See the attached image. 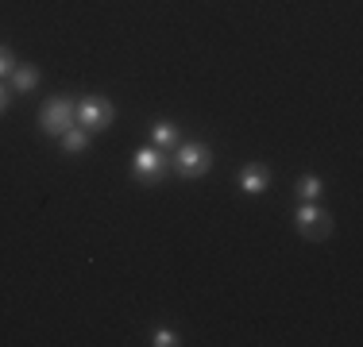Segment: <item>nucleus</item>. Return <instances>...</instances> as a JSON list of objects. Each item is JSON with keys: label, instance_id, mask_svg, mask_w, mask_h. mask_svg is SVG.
I'll use <instances>...</instances> for the list:
<instances>
[{"label": "nucleus", "instance_id": "f03ea898", "mask_svg": "<svg viewBox=\"0 0 363 347\" xmlns=\"http://www.w3.org/2000/svg\"><path fill=\"white\" fill-rule=\"evenodd\" d=\"M74 120L85 127L89 135H101V132H108L112 127V120H116V108H112V101L108 97H82L74 104Z\"/></svg>", "mask_w": 363, "mask_h": 347}, {"label": "nucleus", "instance_id": "7ed1b4c3", "mask_svg": "<svg viewBox=\"0 0 363 347\" xmlns=\"http://www.w3.org/2000/svg\"><path fill=\"white\" fill-rule=\"evenodd\" d=\"M170 174V154L159 151V147H143V151H135L132 159V178L140 181V186H162Z\"/></svg>", "mask_w": 363, "mask_h": 347}, {"label": "nucleus", "instance_id": "0eeeda50", "mask_svg": "<svg viewBox=\"0 0 363 347\" xmlns=\"http://www.w3.org/2000/svg\"><path fill=\"white\" fill-rule=\"evenodd\" d=\"M178 143H182L178 124H170V120H155V124H151V147H159V151L170 154Z\"/></svg>", "mask_w": 363, "mask_h": 347}, {"label": "nucleus", "instance_id": "423d86ee", "mask_svg": "<svg viewBox=\"0 0 363 347\" xmlns=\"http://www.w3.org/2000/svg\"><path fill=\"white\" fill-rule=\"evenodd\" d=\"M267 186H271V166H263V162H247V166L240 170V189H244L247 197L267 193Z\"/></svg>", "mask_w": 363, "mask_h": 347}, {"label": "nucleus", "instance_id": "f257e3e1", "mask_svg": "<svg viewBox=\"0 0 363 347\" xmlns=\"http://www.w3.org/2000/svg\"><path fill=\"white\" fill-rule=\"evenodd\" d=\"M170 170H178L182 178L197 181L213 170V147L201 143V139H189V143H178L174 154H170Z\"/></svg>", "mask_w": 363, "mask_h": 347}, {"label": "nucleus", "instance_id": "1a4fd4ad", "mask_svg": "<svg viewBox=\"0 0 363 347\" xmlns=\"http://www.w3.org/2000/svg\"><path fill=\"white\" fill-rule=\"evenodd\" d=\"M58 143H62V151L66 154H82L85 151V143H89V132H85L82 124H70L62 132V139H58Z\"/></svg>", "mask_w": 363, "mask_h": 347}, {"label": "nucleus", "instance_id": "6e6552de", "mask_svg": "<svg viewBox=\"0 0 363 347\" xmlns=\"http://www.w3.org/2000/svg\"><path fill=\"white\" fill-rule=\"evenodd\" d=\"M8 81H12V93H35L39 89V69L35 66H16L12 74H8Z\"/></svg>", "mask_w": 363, "mask_h": 347}, {"label": "nucleus", "instance_id": "9b49d317", "mask_svg": "<svg viewBox=\"0 0 363 347\" xmlns=\"http://www.w3.org/2000/svg\"><path fill=\"white\" fill-rule=\"evenodd\" d=\"M151 343L155 347H178V332H174V328H155Z\"/></svg>", "mask_w": 363, "mask_h": 347}, {"label": "nucleus", "instance_id": "ddd939ff", "mask_svg": "<svg viewBox=\"0 0 363 347\" xmlns=\"http://www.w3.org/2000/svg\"><path fill=\"white\" fill-rule=\"evenodd\" d=\"M8 104H12V93H8L4 85H0V116H4V112H8Z\"/></svg>", "mask_w": 363, "mask_h": 347}, {"label": "nucleus", "instance_id": "f8f14e48", "mask_svg": "<svg viewBox=\"0 0 363 347\" xmlns=\"http://www.w3.org/2000/svg\"><path fill=\"white\" fill-rule=\"evenodd\" d=\"M16 66H20V62H16L12 47H4V42H0V77H8V74H12Z\"/></svg>", "mask_w": 363, "mask_h": 347}, {"label": "nucleus", "instance_id": "39448f33", "mask_svg": "<svg viewBox=\"0 0 363 347\" xmlns=\"http://www.w3.org/2000/svg\"><path fill=\"white\" fill-rule=\"evenodd\" d=\"M328 232H333V216H328L321 205L301 201V208H298V236L309 239V243H321V239H328Z\"/></svg>", "mask_w": 363, "mask_h": 347}, {"label": "nucleus", "instance_id": "9d476101", "mask_svg": "<svg viewBox=\"0 0 363 347\" xmlns=\"http://www.w3.org/2000/svg\"><path fill=\"white\" fill-rule=\"evenodd\" d=\"M321 178H317V174H301L298 178V197L301 201H317V197H321Z\"/></svg>", "mask_w": 363, "mask_h": 347}, {"label": "nucleus", "instance_id": "20e7f679", "mask_svg": "<svg viewBox=\"0 0 363 347\" xmlns=\"http://www.w3.org/2000/svg\"><path fill=\"white\" fill-rule=\"evenodd\" d=\"M70 124H77V120H74V101H66V97L43 101V108H39V132H43V135L62 139V132H66Z\"/></svg>", "mask_w": 363, "mask_h": 347}]
</instances>
